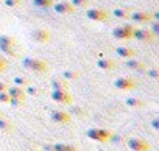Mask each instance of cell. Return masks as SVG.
Listing matches in <instances>:
<instances>
[{"label":"cell","instance_id":"cell-27","mask_svg":"<svg viewBox=\"0 0 159 151\" xmlns=\"http://www.w3.org/2000/svg\"><path fill=\"white\" fill-rule=\"evenodd\" d=\"M22 3V0H5V5L8 7V8H16V7H19Z\"/></svg>","mask_w":159,"mask_h":151},{"label":"cell","instance_id":"cell-16","mask_svg":"<svg viewBox=\"0 0 159 151\" xmlns=\"http://www.w3.org/2000/svg\"><path fill=\"white\" fill-rule=\"evenodd\" d=\"M97 67L102 70H114L116 69V61L109 59V58H100L97 61Z\"/></svg>","mask_w":159,"mask_h":151},{"label":"cell","instance_id":"cell-6","mask_svg":"<svg viewBox=\"0 0 159 151\" xmlns=\"http://www.w3.org/2000/svg\"><path fill=\"white\" fill-rule=\"evenodd\" d=\"M86 17L94 22H105L108 19V13L102 8H89L86 11Z\"/></svg>","mask_w":159,"mask_h":151},{"label":"cell","instance_id":"cell-31","mask_svg":"<svg viewBox=\"0 0 159 151\" xmlns=\"http://www.w3.org/2000/svg\"><path fill=\"white\" fill-rule=\"evenodd\" d=\"M151 33H153V34H157V33H159V22H157V20L153 22V25H151Z\"/></svg>","mask_w":159,"mask_h":151},{"label":"cell","instance_id":"cell-26","mask_svg":"<svg viewBox=\"0 0 159 151\" xmlns=\"http://www.w3.org/2000/svg\"><path fill=\"white\" fill-rule=\"evenodd\" d=\"M13 81H14V84H16V86H20V87H24V86H27V84H28L27 78H22V77H16Z\"/></svg>","mask_w":159,"mask_h":151},{"label":"cell","instance_id":"cell-17","mask_svg":"<svg viewBox=\"0 0 159 151\" xmlns=\"http://www.w3.org/2000/svg\"><path fill=\"white\" fill-rule=\"evenodd\" d=\"M52 87H53V91H67L69 89V84H67V80L58 77V78H53L52 80Z\"/></svg>","mask_w":159,"mask_h":151},{"label":"cell","instance_id":"cell-18","mask_svg":"<svg viewBox=\"0 0 159 151\" xmlns=\"http://www.w3.org/2000/svg\"><path fill=\"white\" fill-rule=\"evenodd\" d=\"M126 67H128V69H131V70H143V69H145L143 62L136 61L134 58H131V59H128V61H126Z\"/></svg>","mask_w":159,"mask_h":151},{"label":"cell","instance_id":"cell-25","mask_svg":"<svg viewBox=\"0 0 159 151\" xmlns=\"http://www.w3.org/2000/svg\"><path fill=\"white\" fill-rule=\"evenodd\" d=\"M70 5L75 8H81V7H86L88 5V0H70Z\"/></svg>","mask_w":159,"mask_h":151},{"label":"cell","instance_id":"cell-23","mask_svg":"<svg viewBox=\"0 0 159 151\" xmlns=\"http://www.w3.org/2000/svg\"><path fill=\"white\" fill-rule=\"evenodd\" d=\"M33 5L38 8H48L53 5V2L52 0H33Z\"/></svg>","mask_w":159,"mask_h":151},{"label":"cell","instance_id":"cell-37","mask_svg":"<svg viewBox=\"0 0 159 151\" xmlns=\"http://www.w3.org/2000/svg\"><path fill=\"white\" fill-rule=\"evenodd\" d=\"M0 117H2V114H0Z\"/></svg>","mask_w":159,"mask_h":151},{"label":"cell","instance_id":"cell-30","mask_svg":"<svg viewBox=\"0 0 159 151\" xmlns=\"http://www.w3.org/2000/svg\"><path fill=\"white\" fill-rule=\"evenodd\" d=\"M10 104H13V106H22V104H24V100H19V98H10Z\"/></svg>","mask_w":159,"mask_h":151},{"label":"cell","instance_id":"cell-32","mask_svg":"<svg viewBox=\"0 0 159 151\" xmlns=\"http://www.w3.org/2000/svg\"><path fill=\"white\" fill-rule=\"evenodd\" d=\"M7 89H8V84L5 81H0V92H7Z\"/></svg>","mask_w":159,"mask_h":151},{"label":"cell","instance_id":"cell-12","mask_svg":"<svg viewBox=\"0 0 159 151\" xmlns=\"http://www.w3.org/2000/svg\"><path fill=\"white\" fill-rule=\"evenodd\" d=\"M50 117L55 123H59V125H66L70 122V115L64 111H52L50 112Z\"/></svg>","mask_w":159,"mask_h":151},{"label":"cell","instance_id":"cell-22","mask_svg":"<svg viewBox=\"0 0 159 151\" xmlns=\"http://www.w3.org/2000/svg\"><path fill=\"white\" fill-rule=\"evenodd\" d=\"M53 149H55V151H78L75 146L66 145V143H55V145H53Z\"/></svg>","mask_w":159,"mask_h":151},{"label":"cell","instance_id":"cell-19","mask_svg":"<svg viewBox=\"0 0 159 151\" xmlns=\"http://www.w3.org/2000/svg\"><path fill=\"white\" fill-rule=\"evenodd\" d=\"M78 77H80V72L78 70H72V69L64 70L61 73V78H64V80H76Z\"/></svg>","mask_w":159,"mask_h":151},{"label":"cell","instance_id":"cell-11","mask_svg":"<svg viewBox=\"0 0 159 151\" xmlns=\"http://www.w3.org/2000/svg\"><path fill=\"white\" fill-rule=\"evenodd\" d=\"M114 87L119 91H131L136 87V83L131 78H116L114 80Z\"/></svg>","mask_w":159,"mask_h":151},{"label":"cell","instance_id":"cell-21","mask_svg":"<svg viewBox=\"0 0 159 151\" xmlns=\"http://www.w3.org/2000/svg\"><path fill=\"white\" fill-rule=\"evenodd\" d=\"M125 103H126V106H129V108H142V106H143V101H142L140 98H134V97L126 98Z\"/></svg>","mask_w":159,"mask_h":151},{"label":"cell","instance_id":"cell-1","mask_svg":"<svg viewBox=\"0 0 159 151\" xmlns=\"http://www.w3.org/2000/svg\"><path fill=\"white\" fill-rule=\"evenodd\" d=\"M22 64H24L25 69H28V70H31L34 73H44L48 69V64L45 61L39 59V58H25L22 61Z\"/></svg>","mask_w":159,"mask_h":151},{"label":"cell","instance_id":"cell-4","mask_svg":"<svg viewBox=\"0 0 159 151\" xmlns=\"http://www.w3.org/2000/svg\"><path fill=\"white\" fill-rule=\"evenodd\" d=\"M86 135L95 142H108L112 137V134L108 129H102V128H89L86 131Z\"/></svg>","mask_w":159,"mask_h":151},{"label":"cell","instance_id":"cell-3","mask_svg":"<svg viewBox=\"0 0 159 151\" xmlns=\"http://www.w3.org/2000/svg\"><path fill=\"white\" fill-rule=\"evenodd\" d=\"M133 33H134V27L133 25H119V27L112 28V38L117 39V41L133 39Z\"/></svg>","mask_w":159,"mask_h":151},{"label":"cell","instance_id":"cell-35","mask_svg":"<svg viewBox=\"0 0 159 151\" xmlns=\"http://www.w3.org/2000/svg\"><path fill=\"white\" fill-rule=\"evenodd\" d=\"M153 128H154V129H157V128H159V122H157V120H154V122H153Z\"/></svg>","mask_w":159,"mask_h":151},{"label":"cell","instance_id":"cell-2","mask_svg":"<svg viewBox=\"0 0 159 151\" xmlns=\"http://www.w3.org/2000/svg\"><path fill=\"white\" fill-rule=\"evenodd\" d=\"M0 50L3 53L10 55V56H17V50H16V41L8 36V34H0Z\"/></svg>","mask_w":159,"mask_h":151},{"label":"cell","instance_id":"cell-24","mask_svg":"<svg viewBox=\"0 0 159 151\" xmlns=\"http://www.w3.org/2000/svg\"><path fill=\"white\" fill-rule=\"evenodd\" d=\"M0 129L5 131V132H10V131H11V123L7 122V120H3L2 117H0Z\"/></svg>","mask_w":159,"mask_h":151},{"label":"cell","instance_id":"cell-28","mask_svg":"<svg viewBox=\"0 0 159 151\" xmlns=\"http://www.w3.org/2000/svg\"><path fill=\"white\" fill-rule=\"evenodd\" d=\"M10 98L8 92H0V103H10Z\"/></svg>","mask_w":159,"mask_h":151},{"label":"cell","instance_id":"cell-7","mask_svg":"<svg viewBox=\"0 0 159 151\" xmlns=\"http://www.w3.org/2000/svg\"><path fill=\"white\" fill-rule=\"evenodd\" d=\"M133 38L139 42H153L154 41V34L151 33L150 28H137L133 33Z\"/></svg>","mask_w":159,"mask_h":151},{"label":"cell","instance_id":"cell-14","mask_svg":"<svg viewBox=\"0 0 159 151\" xmlns=\"http://www.w3.org/2000/svg\"><path fill=\"white\" fill-rule=\"evenodd\" d=\"M53 10L58 13V14H72L75 11V8L70 5V2H59V3H55L53 5Z\"/></svg>","mask_w":159,"mask_h":151},{"label":"cell","instance_id":"cell-8","mask_svg":"<svg viewBox=\"0 0 159 151\" xmlns=\"http://www.w3.org/2000/svg\"><path fill=\"white\" fill-rule=\"evenodd\" d=\"M52 100L59 104H72V97L67 91H52Z\"/></svg>","mask_w":159,"mask_h":151},{"label":"cell","instance_id":"cell-34","mask_svg":"<svg viewBox=\"0 0 159 151\" xmlns=\"http://www.w3.org/2000/svg\"><path fill=\"white\" fill-rule=\"evenodd\" d=\"M150 75H151L153 78H156V77H157V72H156V70H150Z\"/></svg>","mask_w":159,"mask_h":151},{"label":"cell","instance_id":"cell-15","mask_svg":"<svg viewBox=\"0 0 159 151\" xmlns=\"http://www.w3.org/2000/svg\"><path fill=\"white\" fill-rule=\"evenodd\" d=\"M7 92H8V95H10L11 98L25 100V91H24V87H20V86H13V87H8V89H7Z\"/></svg>","mask_w":159,"mask_h":151},{"label":"cell","instance_id":"cell-20","mask_svg":"<svg viewBox=\"0 0 159 151\" xmlns=\"http://www.w3.org/2000/svg\"><path fill=\"white\" fill-rule=\"evenodd\" d=\"M129 14L131 13H128L126 10H122V8H117V10L112 11V16L117 17V19H122V20H128L129 19Z\"/></svg>","mask_w":159,"mask_h":151},{"label":"cell","instance_id":"cell-9","mask_svg":"<svg viewBox=\"0 0 159 151\" xmlns=\"http://www.w3.org/2000/svg\"><path fill=\"white\" fill-rule=\"evenodd\" d=\"M129 19L136 24H145V22H151L153 20V14L148 11H134L129 14Z\"/></svg>","mask_w":159,"mask_h":151},{"label":"cell","instance_id":"cell-10","mask_svg":"<svg viewBox=\"0 0 159 151\" xmlns=\"http://www.w3.org/2000/svg\"><path fill=\"white\" fill-rule=\"evenodd\" d=\"M31 38L34 42L38 44H47L50 41V31L45 30V28H36L33 33H31Z\"/></svg>","mask_w":159,"mask_h":151},{"label":"cell","instance_id":"cell-5","mask_svg":"<svg viewBox=\"0 0 159 151\" xmlns=\"http://www.w3.org/2000/svg\"><path fill=\"white\" fill-rule=\"evenodd\" d=\"M128 148L131 151H150V143L143 139H139V137H131L128 139L126 142Z\"/></svg>","mask_w":159,"mask_h":151},{"label":"cell","instance_id":"cell-33","mask_svg":"<svg viewBox=\"0 0 159 151\" xmlns=\"http://www.w3.org/2000/svg\"><path fill=\"white\" fill-rule=\"evenodd\" d=\"M5 69H7V62H5V59L0 58V72H3Z\"/></svg>","mask_w":159,"mask_h":151},{"label":"cell","instance_id":"cell-36","mask_svg":"<svg viewBox=\"0 0 159 151\" xmlns=\"http://www.w3.org/2000/svg\"><path fill=\"white\" fill-rule=\"evenodd\" d=\"M44 151H55L53 146H44Z\"/></svg>","mask_w":159,"mask_h":151},{"label":"cell","instance_id":"cell-13","mask_svg":"<svg viewBox=\"0 0 159 151\" xmlns=\"http://www.w3.org/2000/svg\"><path fill=\"white\" fill-rule=\"evenodd\" d=\"M116 53H117L120 58H123V59H131V58H136V55H137V51H136L134 48L126 47V45L117 47V48H116Z\"/></svg>","mask_w":159,"mask_h":151},{"label":"cell","instance_id":"cell-29","mask_svg":"<svg viewBox=\"0 0 159 151\" xmlns=\"http://www.w3.org/2000/svg\"><path fill=\"white\" fill-rule=\"evenodd\" d=\"M24 91H25V94H30V95H38V94H39L38 89L33 87V86H30V87H27V89H24Z\"/></svg>","mask_w":159,"mask_h":151}]
</instances>
